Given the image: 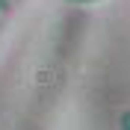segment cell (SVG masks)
<instances>
[{
  "label": "cell",
  "instance_id": "cell-2",
  "mask_svg": "<svg viewBox=\"0 0 130 130\" xmlns=\"http://www.w3.org/2000/svg\"><path fill=\"white\" fill-rule=\"evenodd\" d=\"M74 3H86V0H74Z\"/></svg>",
  "mask_w": 130,
  "mask_h": 130
},
{
  "label": "cell",
  "instance_id": "cell-1",
  "mask_svg": "<svg viewBox=\"0 0 130 130\" xmlns=\"http://www.w3.org/2000/svg\"><path fill=\"white\" fill-rule=\"evenodd\" d=\"M121 130H130V109L121 112Z\"/></svg>",
  "mask_w": 130,
  "mask_h": 130
}]
</instances>
